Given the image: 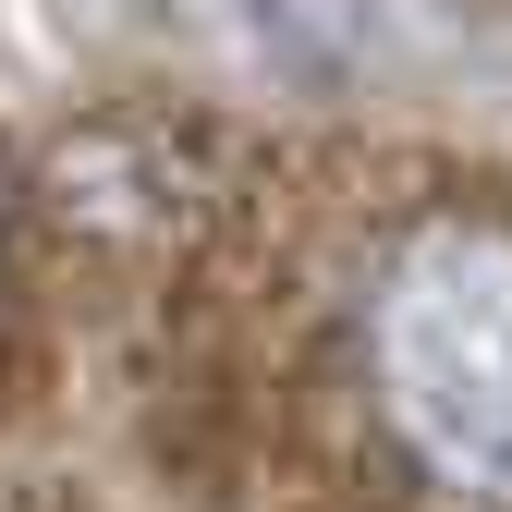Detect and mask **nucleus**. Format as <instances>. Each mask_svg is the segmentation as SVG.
I'll return each instance as SVG.
<instances>
[{"label": "nucleus", "mask_w": 512, "mask_h": 512, "mask_svg": "<svg viewBox=\"0 0 512 512\" xmlns=\"http://www.w3.org/2000/svg\"><path fill=\"white\" fill-rule=\"evenodd\" d=\"M366 378L427 488L512 512V232L427 220L366 293Z\"/></svg>", "instance_id": "nucleus-1"}]
</instances>
